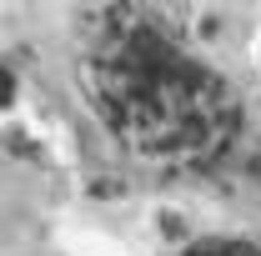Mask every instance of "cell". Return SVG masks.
<instances>
[{
  "instance_id": "cell-3",
  "label": "cell",
  "mask_w": 261,
  "mask_h": 256,
  "mask_svg": "<svg viewBox=\"0 0 261 256\" xmlns=\"http://www.w3.org/2000/svg\"><path fill=\"white\" fill-rule=\"evenodd\" d=\"M10 100H15V75L0 65V106H10Z\"/></svg>"
},
{
  "instance_id": "cell-1",
  "label": "cell",
  "mask_w": 261,
  "mask_h": 256,
  "mask_svg": "<svg viewBox=\"0 0 261 256\" xmlns=\"http://www.w3.org/2000/svg\"><path fill=\"white\" fill-rule=\"evenodd\" d=\"M86 86L96 111L121 131V141L151 156L211 151L236 131L231 86L181 45L146 10H111L100 45L86 56Z\"/></svg>"
},
{
  "instance_id": "cell-2",
  "label": "cell",
  "mask_w": 261,
  "mask_h": 256,
  "mask_svg": "<svg viewBox=\"0 0 261 256\" xmlns=\"http://www.w3.org/2000/svg\"><path fill=\"white\" fill-rule=\"evenodd\" d=\"M191 256H261V251L246 246V241H201Z\"/></svg>"
}]
</instances>
